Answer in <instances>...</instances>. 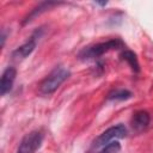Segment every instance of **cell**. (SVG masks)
I'll return each mask as SVG.
<instances>
[{"mask_svg": "<svg viewBox=\"0 0 153 153\" xmlns=\"http://www.w3.org/2000/svg\"><path fill=\"white\" fill-rule=\"evenodd\" d=\"M133 97V93L126 88H115L108 93V100H127Z\"/></svg>", "mask_w": 153, "mask_h": 153, "instance_id": "cell-10", "label": "cell"}, {"mask_svg": "<svg viewBox=\"0 0 153 153\" xmlns=\"http://www.w3.org/2000/svg\"><path fill=\"white\" fill-rule=\"evenodd\" d=\"M56 5H59V2H55V1H44V2H41L38 6H36L26 17H25V19H24V22H23V24H26V23H29V22H31L35 17H37L38 14H41L42 12H44V11H47V10H49L50 7H53V6H56Z\"/></svg>", "mask_w": 153, "mask_h": 153, "instance_id": "cell-8", "label": "cell"}, {"mask_svg": "<svg viewBox=\"0 0 153 153\" xmlns=\"http://www.w3.org/2000/svg\"><path fill=\"white\" fill-rule=\"evenodd\" d=\"M71 75V72L63 66L55 67L38 85L39 93L42 94H51L54 93Z\"/></svg>", "mask_w": 153, "mask_h": 153, "instance_id": "cell-1", "label": "cell"}, {"mask_svg": "<svg viewBox=\"0 0 153 153\" xmlns=\"http://www.w3.org/2000/svg\"><path fill=\"white\" fill-rule=\"evenodd\" d=\"M123 47H124V43H123L122 39L111 38V39H108L105 42H100V43H97V44H93V45L84 48L79 53L78 56L81 60H92V59L100 57L102 55H104L108 51L117 50V49H121Z\"/></svg>", "mask_w": 153, "mask_h": 153, "instance_id": "cell-2", "label": "cell"}, {"mask_svg": "<svg viewBox=\"0 0 153 153\" xmlns=\"http://www.w3.org/2000/svg\"><path fill=\"white\" fill-rule=\"evenodd\" d=\"M16 76H17V71H16L14 67L10 66L4 71L2 75H1V80H0V93H1V96H5L6 93H8L12 90Z\"/></svg>", "mask_w": 153, "mask_h": 153, "instance_id": "cell-7", "label": "cell"}, {"mask_svg": "<svg viewBox=\"0 0 153 153\" xmlns=\"http://www.w3.org/2000/svg\"><path fill=\"white\" fill-rule=\"evenodd\" d=\"M6 30L5 29H2V31H1V47H4L5 45V41H6Z\"/></svg>", "mask_w": 153, "mask_h": 153, "instance_id": "cell-12", "label": "cell"}, {"mask_svg": "<svg viewBox=\"0 0 153 153\" xmlns=\"http://www.w3.org/2000/svg\"><path fill=\"white\" fill-rule=\"evenodd\" d=\"M43 139H44V134L42 130L37 129L27 133L22 139L17 148V153H35L42 146Z\"/></svg>", "mask_w": 153, "mask_h": 153, "instance_id": "cell-4", "label": "cell"}, {"mask_svg": "<svg viewBox=\"0 0 153 153\" xmlns=\"http://www.w3.org/2000/svg\"><path fill=\"white\" fill-rule=\"evenodd\" d=\"M120 151H121V145H120V142L116 140V141H112V142L105 145V146L100 149L99 153H118Z\"/></svg>", "mask_w": 153, "mask_h": 153, "instance_id": "cell-11", "label": "cell"}, {"mask_svg": "<svg viewBox=\"0 0 153 153\" xmlns=\"http://www.w3.org/2000/svg\"><path fill=\"white\" fill-rule=\"evenodd\" d=\"M127 135V128L123 124H116L112 126L110 128H108L105 131H103L92 143L93 148H99V147H104L105 145L116 141L118 139H123Z\"/></svg>", "mask_w": 153, "mask_h": 153, "instance_id": "cell-3", "label": "cell"}, {"mask_svg": "<svg viewBox=\"0 0 153 153\" xmlns=\"http://www.w3.org/2000/svg\"><path fill=\"white\" fill-rule=\"evenodd\" d=\"M149 123H151V115L146 110H139L133 114L130 124L135 131L137 133L145 131L149 127Z\"/></svg>", "mask_w": 153, "mask_h": 153, "instance_id": "cell-5", "label": "cell"}, {"mask_svg": "<svg viewBox=\"0 0 153 153\" xmlns=\"http://www.w3.org/2000/svg\"><path fill=\"white\" fill-rule=\"evenodd\" d=\"M37 36L32 35L30 37L29 41H26L24 44H22L20 47H18L17 49L13 50L12 53V57L14 60H24L25 57H27L36 48V44H37Z\"/></svg>", "mask_w": 153, "mask_h": 153, "instance_id": "cell-6", "label": "cell"}, {"mask_svg": "<svg viewBox=\"0 0 153 153\" xmlns=\"http://www.w3.org/2000/svg\"><path fill=\"white\" fill-rule=\"evenodd\" d=\"M121 59L124 60L129 65V67L131 68L133 72H135V73H139L140 72V65H139L137 57H136V55L131 50H127V49L123 50L121 53Z\"/></svg>", "mask_w": 153, "mask_h": 153, "instance_id": "cell-9", "label": "cell"}]
</instances>
